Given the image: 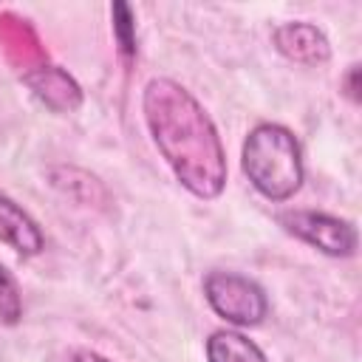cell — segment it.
Masks as SVG:
<instances>
[{
	"label": "cell",
	"instance_id": "cell-1",
	"mask_svg": "<svg viewBox=\"0 0 362 362\" xmlns=\"http://www.w3.org/2000/svg\"><path fill=\"white\" fill-rule=\"evenodd\" d=\"M141 107L175 178L198 198L221 195L226 184V156L212 119L195 96L178 82L158 76L147 82Z\"/></svg>",
	"mask_w": 362,
	"mask_h": 362
},
{
	"label": "cell",
	"instance_id": "cell-2",
	"mask_svg": "<svg viewBox=\"0 0 362 362\" xmlns=\"http://www.w3.org/2000/svg\"><path fill=\"white\" fill-rule=\"evenodd\" d=\"M243 173L272 201L291 198L303 184V153L283 124H257L243 141Z\"/></svg>",
	"mask_w": 362,
	"mask_h": 362
},
{
	"label": "cell",
	"instance_id": "cell-3",
	"mask_svg": "<svg viewBox=\"0 0 362 362\" xmlns=\"http://www.w3.org/2000/svg\"><path fill=\"white\" fill-rule=\"evenodd\" d=\"M212 311L235 325H257L266 317L263 288L235 272H212L204 283Z\"/></svg>",
	"mask_w": 362,
	"mask_h": 362
},
{
	"label": "cell",
	"instance_id": "cell-4",
	"mask_svg": "<svg viewBox=\"0 0 362 362\" xmlns=\"http://www.w3.org/2000/svg\"><path fill=\"white\" fill-rule=\"evenodd\" d=\"M280 223L291 235L317 246L325 255L348 257L356 249V232L342 218H334V215H325V212H311V209H294V212H283Z\"/></svg>",
	"mask_w": 362,
	"mask_h": 362
},
{
	"label": "cell",
	"instance_id": "cell-5",
	"mask_svg": "<svg viewBox=\"0 0 362 362\" xmlns=\"http://www.w3.org/2000/svg\"><path fill=\"white\" fill-rule=\"evenodd\" d=\"M274 45L283 57L303 62V65H317L331 57L328 37L311 25V23H283L274 28Z\"/></svg>",
	"mask_w": 362,
	"mask_h": 362
},
{
	"label": "cell",
	"instance_id": "cell-6",
	"mask_svg": "<svg viewBox=\"0 0 362 362\" xmlns=\"http://www.w3.org/2000/svg\"><path fill=\"white\" fill-rule=\"evenodd\" d=\"M0 240L8 243L20 255H37L42 249V232L11 198L0 195Z\"/></svg>",
	"mask_w": 362,
	"mask_h": 362
},
{
	"label": "cell",
	"instance_id": "cell-7",
	"mask_svg": "<svg viewBox=\"0 0 362 362\" xmlns=\"http://www.w3.org/2000/svg\"><path fill=\"white\" fill-rule=\"evenodd\" d=\"M209 362H269L266 354L238 331H215L206 339Z\"/></svg>",
	"mask_w": 362,
	"mask_h": 362
},
{
	"label": "cell",
	"instance_id": "cell-8",
	"mask_svg": "<svg viewBox=\"0 0 362 362\" xmlns=\"http://www.w3.org/2000/svg\"><path fill=\"white\" fill-rule=\"evenodd\" d=\"M23 314V300H20V288L14 283V277L0 266V320L14 325Z\"/></svg>",
	"mask_w": 362,
	"mask_h": 362
},
{
	"label": "cell",
	"instance_id": "cell-9",
	"mask_svg": "<svg viewBox=\"0 0 362 362\" xmlns=\"http://www.w3.org/2000/svg\"><path fill=\"white\" fill-rule=\"evenodd\" d=\"M113 31H116L122 54L133 57L136 54V25H133V11L127 3H113Z\"/></svg>",
	"mask_w": 362,
	"mask_h": 362
},
{
	"label": "cell",
	"instance_id": "cell-10",
	"mask_svg": "<svg viewBox=\"0 0 362 362\" xmlns=\"http://www.w3.org/2000/svg\"><path fill=\"white\" fill-rule=\"evenodd\" d=\"M68 362H107L105 356H99V354H90V351H76Z\"/></svg>",
	"mask_w": 362,
	"mask_h": 362
}]
</instances>
